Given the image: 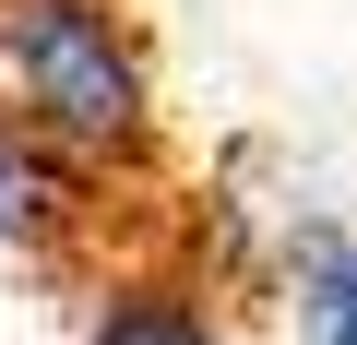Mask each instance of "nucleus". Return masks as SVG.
<instances>
[{
	"label": "nucleus",
	"instance_id": "nucleus-3",
	"mask_svg": "<svg viewBox=\"0 0 357 345\" xmlns=\"http://www.w3.org/2000/svg\"><path fill=\"white\" fill-rule=\"evenodd\" d=\"M298 333L357 345V238L345 227H298Z\"/></svg>",
	"mask_w": 357,
	"mask_h": 345
},
{
	"label": "nucleus",
	"instance_id": "nucleus-4",
	"mask_svg": "<svg viewBox=\"0 0 357 345\" xmlns=\"http://www.w3.org/2000/svg\"><path fill=\"white\" fill-rule=\"evenodd\" d=\"M96 345H227V333H215L203 309H178V298H155V286H143V298H107Z\"/></svg>",
	"mask_w": 357,
	"mask_h": 345
},
{
	"label": "nucleus",
	"instance_id": "nucleus-2",
	"mask_svg": "<svg viewBox=\"0 0 357 345\" xmlns=\"http://www.w3.org/2000/svg\"><path fill=\"white\" fill-rule=\"evenodd\" d=\"M48 227H60V155L0 107V250H36Z\"/></svg>",
	"mask_w": 357,
	"mask_h": 345
},
{
	"label": "nucleus",
	"instance_id": "nucleus-1",
	"mask_svg": "<svg viewBox=\"0 0 357 345\" xmlns=\"http://www.w3.org/2000/svg\"><path fill=\"white\" fill-rule=\"evenodd\" d=\"M0 107L60 167H107L155 119V72L119 0H0Z\"/></svg>",
	"mask_w": 357,
	"mask_h": 345
}]
</instances>
